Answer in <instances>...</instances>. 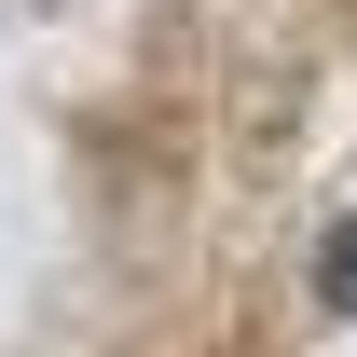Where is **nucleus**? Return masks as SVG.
<instances>
[{"instance_id": "f257e3e1", "label": "nucleus", "mask_w": 357, "mask_h": 357, "mask_svg": "<svg viewBox=\"0 0 357 357\" xmlns=\"http://www.w3.org/2000/svg\"><path fill=\"white\" fill-rule=\"evenodd\" d=\"M316 289H330V303H344V316H357V220H344V234H330V248H316Z\"/></svg>"}]
</instances>
